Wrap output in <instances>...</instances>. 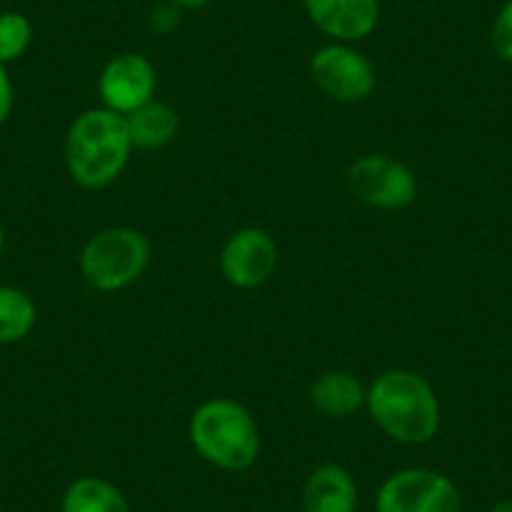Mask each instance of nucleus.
<instances>
[{"instance_id": "obj_21", "label": "nucleus", "mask_w": 512, "mask_h": 512, "mask_svg": "<svg viewBox=\"0 0 512 512\" xmlns=\"http://www.w3.org/2000/svg\"><path fill=\"white\" fill-rule=\"evenodd\" d=\"M490 512H512V497H510V500L497 502L495 507H490Z\"/></svg>"}, {"instance_id": "obj_13", "label": "nucleus", "mask_w": 512, "mask_h": 512, "mask_svg": "<svg viewBox=\"0 0 512 512\" xmlns=\"http://www.w3.org/2000/svg\"><path fill=\"white\" fill-rule=\"evenodd\" d=\"M126 123L136 149L154 151L164 149L166 144L174 141L176 131H179V113L169 103L149 101L139 111L128 113Z\"/></svg>"}, {"instance_id": "obj_17", "label": "nucleus", "mask_w": 512, "mask_h": 512, "mask_svg": "<svg viewBox=\"0 0 512 512\" xmlns=\"http://www.w3.org/2000/svg\"><path fill=\"white\" fill-rule=\"evenodd\" d=\"M490 46L500 61L512 63V0L497 11L490 31Z\"/></svg>"}, {"instance_id": "obj_14", "label": "nucleus", "mask_w": 512, "mask_h": 512, "mask_svg": "<svg viewBox=\"0 0 512 512\" xmlns=\"http://www.w3.org/2000/svg\"><path fill=\"white\" fill-rule=\"evenodd\" d=\"M61 512H131V507L113 482L86 475L66 487Z\"/></svg>"}, {"instance_id": "obj_10", "label": "nucleus", "mask_w": 512, "mask_h": 512, "mask_svg": "<svg viewBox=\"0 0 512 512\" xmlns=\"http://www.w3.org/2000/svg\"><path fill=\"white\" fill-rule=\"evenodd\" d=\"M307 16L337 43L364 41L379 23V0H304Z\"/></svg>"}, {"instance_id": "obj_20", "label": "nucleus", "mask_w": 512, "mask_h": 512, "mask_svg": "<svg viewBox=\"0 0 512 512\" xmlns=\"http://www.w3.org/2000/svg\"><path fill=\"white\" fill-rule=\"evenodd\" d=\"M171 3H176L179 8H204L211 0H171Z\"/></svg>"}, {"instance_id": "obj_8", "label": "nucleus", "mask_w": 512, "mask_h": 512, "mask_svg": "<svg viewBox=\"0 0 512 512\" xmlns=\"http://www.w3.org/2000/svg\"><path fill=\"white\" fill-rule=\"evenodd\" d=\"M221 274L236 289H256L269 282L279 264L277 241L259 226H246L229 236L219 256Z\"/></svg>"}, {"instance_id": "obj_15", "label": "nucleus", "mask_w": 512, "mask_h": 512, "mask_svg": "<svg viewBox=\"0 0 512 512\" xmlns=\"http://www.w3.org/2000/svg\"><path fill=\"white\" fill-rule=\"evenodd\" d=\"M36 304L23 289L0 287V344L23 342L36 327Z\"/></svg>"}, {"instance_id": "obj_4", "label": "nucleus", "mask_w": 512, "mask_h": 512, "mask_svg": "<svg viewBox=\"0 0 512 512\" xmlns=\"http://www.w3.org/2000/svg\"><path fill=\"white\" fill-rule=\"evenodd\" d=\"M151 262V244L141 231L111 226L86 241L81 274L96 292H121L131 287Z\"/></svg>"}, {"instance_id": "obj_11", "label": "nucleus", "mask_w": 512, "mask_h": 512, "mask_svg": "<svg viewBox=\"0 0 512 512\" xmlns=\"http://www.w3.org/2000/svg\"><path fill=\"white\" fill-rule=\"evenodd\" d=\"M357 482L344 467L319 465L307 477L302 490L304 512H354Z\"/></svg>"}, {"instance_id": "obj_16", "label": "nucleus", "mask_w": 512, "mask_h": 512, "mask_svg": "<svg viewBox=\"0 0 512 512\" xmlns=\"http://www.w3.org/2000/svg\"><path fill=\"white\" fill-rule=\"evenodd\" d=\"M33 26L23 13L6 11L0 13V63L18 61L31 48Z\"/></svg>"}, {"instance_id": "obj_3", "label": "nucleus", "mask_w": 512, "mask_h": 512, "mask_svg": "<svg viewBox=\"0 0 512 512\" xmlns=\"http://www.w3.org/2000/svg\"><path fill=\"white\" fill-rule=\"evenodd\" d=\"M189 440L209 465L226 472H244L259 457L262 437L251 412L234 400H209L189 422Z\"/></svg>"}, {"instance_id": "obj_22", "label": "nucleus", "mask_w": 512, "mask_h": 512, "mask_svg": "<svg viewBox=\"0 0 512 512\" xmlns=\"http://www.w3.org/2000/svg\"><path fill=\"white\" fill-rule=\"evenodd\" d=\"M3 246H6V236H3V229H0V254H3Z\"/></svg>"}, {"instance_id": "obj_6", "label": "nucleus", "mask_w": 512, "mask_h": 512, "mask_svg": "<svg viewBox=\"0 0 512 512\" xmlns=\"http://www.w3.org/2000/svg\"><path fill=\"white\" fill-rule=\"evenodd\" d=\"M347 184L359 201L382 211L407 209L420 194L415 171L387 154H367L354 161L347 171Z\"/></svg>"}, {"instance_id": "obj_9", "label": "nucleus", "mask_w": 512, "mask_h": 512, "mask_svg": "<svg viewBox=\"0 0 512 512\" xmlns=\"http://www.w3.org/2000/svg\"><path fill=\"white\" fill-rule=\"evenodd\" d=\"M103 108L128 116L139 111L156 93V68L141 53H121L103 66L98 78Z\"/></svg>"}, {"instance_id": "obj_2", "label": "nucleus", "mask_w": 512, "mask_h": 512, "mask_svg": "<svg viewBox=\"0 0 512 512\" xmlns=\"http://www.w3.org/2000/svg\"><path fill=\"white\" fill-rule=\"evenodd\" d=\"M134 141L126 116L111 108H88L71 123L66 136V166L83 189H106L126 169Z\"/></svg>"}, {"instance_id": "obj_18", "label": "nucleus", "mask_w": 512, "mask_h": 512, "mask_svg": "<svg viewBox=\"0 0 512 512\" xmlns=\"http://www.w3.org/2000/svg\"><path fill=\"white\" fill-rule=\"evenodd\" d=\"M179 26V6L176 3H164V6H156L151 13V28L159 33H171Z\"/></svg>"}, {"instance_id": "obj_19", "label": "nucleus", "mask_w": 512, "mask_h": 512, "mask_svg": "<svg viewBox=\"0 0 512 512\" xmlns=\"http://www.w3.org/2000/svg\"><path fill=\"white\" fill-rule=\"evenodd\" d=\"M13 111V83L11 76H8L6 66L0 63V126L8 121Z\"/></svg>"}, {"instance_id": "obj_1", "label": "nucleus", "mask_w": 512, "mask_h": 512, "mask_svg": "<svg viewBox=\"0 0 512 512\" xmlns=\"http://www.w3.org/2000/svg\"><path fill=\"white\" fill-rule=\"evenodd\" d=\"M374 425L402 445H425L440 430L442 410L437 392L422 374L410 369L382 372L367 390Z\"/></svg>"}, {"instance_id": "obj_7", "label": "nucleus", "mask_w": 512, "mask_h": 512, "mask_svg": "<svg viewBox=\"0 0 512 512\" xmlns=\"http://www.w3.org/2000/svg\"><path fill=\"white\" fill-rule=\"evenodd\" d=\"M309 73L319 91L339 103L364 101L377 86V71L372 61L347 43L319 48L309 63Z\"/></svg>"}, {"instance_id": "obj_5", "label": "nucleus", "mask_w": 512, "mask_h": 512, "mask_svg": "<svg viewBox=\"0 0 512 512\" xmlns=\"http://www.w3.org/2000/svg\"><path fill=\"white\" fill-rule=\"evenodd\" d=\"M374 512H462V495L442 472L407 467L382 482Z\"/></svg>"}, {"instance_id": "obj_12", "label": "nucleus", "mask_w": 512, "mask_h": 512, "mask_svg": "<svg viewBox=\"0 0 512 512\" xmlns=\"http://www.w3.org/2000/svg\"><path fill=\"white\" fill-rule=\"evenodd\" d=\"M309 400L322 415L347 420L367 405V390L352 372L332 369L314 379L309 387Z\"/></svg>"}]
</instances>
